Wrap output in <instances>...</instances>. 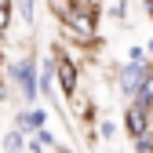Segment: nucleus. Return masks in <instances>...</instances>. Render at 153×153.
<instances>
[{"label": "nucleus", "mask_w": 153, "mask_h": 153, "mask_svg": "<svg viewBox=\"0 0 153 153\" xmlns=\"http://www.w3.org/2000/svg\"><path fill=\"white\" fill-rule=\"evenodd\" d=\"M11 80L18 84V95L29 102V109H33V102H36V95H40V62L36 59H29V55H22L11 69Z\"/></svg>", "instance_id": "f257e3e1"}, {"label": "nucleus", "mask_w": 153, "mask_h": 153, "mask_svg": "<svg viewBox=\"0 0 153 153\" xmlns=\"http://www.w3.org/2000/svg\"><path fill=\"white\" fill-rule=\"evenodd\" d=\"M51 55L59 59V91H62V99H66V102H73L76 95H80V66H76L73 55H66L62 44H55Z\"/></svg>", "instance_id": "f03ea898"}, {"label": "nucleus", "mask_w": 153, "mask_h": 153, "mask_svg": "<svg viewBox=\"0 0 153 153\" xmlns=\"http://www.w3.org/2000/svg\"><path fill=\"white\" fill-rule=\"evenodd\" d=\"M146 76H149V62H124L117 69V88H120V95L128 102H135V95L142 91Z\"/></svg>", "instance_id": "7ed1b4c3"}, {"label": "nucleus", "mask_w": 153, "mask_h": 153, "mask_svg": "<svg viewBox=\"0 0 153 153\" xmlns=\"http://www.w3.org/2000/svg\"><path fill=\"white\" fill-rule=\"evenodd\" d=\"M120 120H124V131H128L131 139H142V135L153 131V109H146V106H139V102H128Z\"/></svg>", "instance_id": "20e7f679"}, {"label": "nucleus", "mask_w": 153, "mask_h": 153, "mask_svg": "<svg viewBox=\"0 0 153 153\" xmlns=\"http://www.w3.org/2000/svg\"><path fill=\"white\" fill-rule=\"evenodd\" d=\"M15 128L18 131H26V135H36V131H44L48 128V109H22V113H18V117H15Z\"/></svg>", "instance_id": "39448f33"}, {"label": "nucleus", "mask_w": 153, "mask_h": 153, "mask_svg": "<svg viewBox=\"0 0 153 153\" xmlns=\"http://www.w3.org/2000/svg\"><path fill=\"white\" fill-rule=\"evenodd\" d=\"M26 146H29V135L18 131V128H11L7 135L0 139V149H4V153H26Z\"/></svg>", "instance_id": "423d86ee"}, {"label": "nucleus", "mask_w": 153, "mask_h": 153, "mask_svg": "<svg viewBox=\"0 0 153 153\" xmlns=\"http://www.w3.org/2000/svg\"><path fill=\"white\" fill-rule=\"evenodd\" d=\"M48 149H59V142H55V135H51V128H44V131H36V135H29L26 153H48Z\"/></svg>", "instance_id": "0eeeda50"}, {"label": "nucleus", "mask_w": 153, "mask_h": 153, "mask_svg": "<svg viewBox=\"0 0 153 153\" xmlns=\"http://www.w3.org/2000/svg\"><path fill=\"white\" fill-rule=\"evenodd\" d=\"M69 106H73V113H76V117H80L84 124H99V109H95V102H91V99L76 95V99H73Z\"/></svg>", "instance_id": "6e6552de"}, {"label": "nucleus", "mask_w": 153, "mask_h": 153, "mask_svg": "<svg viewBox=\"0 0 153 153\" xmlns=\"http://www.w3.org/2000/svg\"><path fill=\"white\" fill-rule=\"evenodd\" d=\"M135 102H139V106H146V109H153V62H149V76H146L142 91L135 95Z\"/></svg>", "instance_id": "1a4fd4ad"}, {"label": "nucleus", "mask_w": 153, "mask_h": 153, "mask_svg": "<svg viewBox=\"0 0 153 153\" xmlns=\"http://www.w3.org/2000/svg\"><path fill=\"white\" fill-rule=\"evenodd\" d=\"M18 18H22L26 26H33V18H36V4L33 0H18Z\"/></svg>", "instance_id": "9d476101"}, {"label": "nucleus", "mask_w": 153, "mask_h": 153, "mask_svg": "<svg viewBox=\"0 0 153 153\" xmlns=\"http://www.w3.org/2000/svg\"><path fill=\"white\" fill-rule=\"evenodd\" d=\"M95 135H99V139H113V135H117V124H113V120H99V124H95Z\"/></svg>", "instance_id": "9b49d317"}, {"label": "nucleus", "mask_w": 153, "mask_h": 153, "mask_svg": "<svg viewBox=\"0 0 153 153\" xmlns=\"http://www.w3.org/2000/svg\"><path fill=\"white\" fill-rule=\"evenodd\" d=\"M131 146H135V153H153V131L142 139H131Z\"/></svg>", "instance_id": "f8f14e48"}, {"label": "nucleus", "mask_w": 153, "mask_h": 153, "mask_svg": "<svg viewBox=\"0 0 153 153\" xmlns=\"http://www.w3.org/2000/svg\"><path fill=\"white\" fill-rule=\"evenodd\" d=\"M11 11H15V7H0V36L11 29Z\"/></svg>", "instance_id": "ddd939ff"}, {"label": "nucleus", "mask_w": 153, "mask_h": 153, "mask_svg": "<svg viewBox=\"0 0 153 153\" xmlns=\"http://www.w3.org/2000/svg\"><path fill=\"white\" fill-rule=\"evenodd\" d=\"M128 62H146V48L131 44V48H128Z\"/></svg>", "instance_id": "4468645a"}, {"label": "nucleus", "mask_w": 153, "mask_h": 153, "mask_svg": "<svg viewBox=\"0 0 153 153\" xmlns=\"http://www.w3.org/2000/svg\"><path fill=\"white\" fill-rule=\"evenodd\" d=\"M109 15L124 22V18H128V4H124V0H117V4H109Z\"/></svg>", "instance_id": "2eb2a0df"}, {"label": "nucleus", "mask_w": 153, "mask_h": 153, "mask_svg": "<svg viewBox=\"0 0 153 153\" xmlns=\"http://www.w3.org/2000/svg\"><path fill=\"white\" fill-rule=\"evenodd\" d=\"M7 99V80H4V73H0V102Z\"/></svg>", "instance_id": "dca6fc26"}, {"label": "nucleus", "mask_w": 153, "mask_h": 153, "mask_svg": "<svg viewBox=\"0 0 153 153\" xmlns=\"http://www.w3.org/2000/svg\"><path fill=\"white\" fill-rule=\"evenodd\" d=\"M142 7H146V15L153 18V0H142Z\"/></svg>", "instance_id": "f3484780"}, {"label": "nucleus", "mask_w": 153, "mask_h": 153, "mask_svg": "<svg viewBox=\"0 0 153 153\" xmlns=\"http://www.w3.org/2000/svg\"><path fill=\"white\" fill-rule=\"evenodd\" d=\"M146 55H149V59H153V40H149V44H146Z\"/></svg>", "instance_id": "a211bd4d"}, {"label": "nucleus", "mask_w": 153, "mask_h": 153, "mask_svg": "<svg viewBox=\"0 0 153 153\" xmlns=\"http://www.w3.org/2000/svg\"><path fill=\"white\" fill-rule=\"evenodd\" d=\"M59 153H73V149H66V146H59Z\"/></svg>", "instance_id": "6ab92c4d"}, {"label": "nucleus", "mask_w": 153, "mask_h": 153, "mask_svg": "<svg viewBox=\"0 0 153 153\" xmlns=\"http://www.w3.org/2000/svg\"><path fill=\"white\" fill-rule=\"evenodd\" d=\"M0 62H4V59H0Z\"/></svg>", "instance_id": "aec40b11"}]
</instances>
